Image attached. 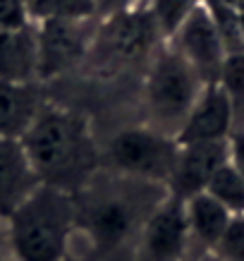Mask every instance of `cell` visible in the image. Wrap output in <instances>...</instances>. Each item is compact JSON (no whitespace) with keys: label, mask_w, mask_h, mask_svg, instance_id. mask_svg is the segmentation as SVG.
Here are the masks:
<instances>
[{"label":"cell","mask_w":244,"mask_h":261,"mask_svg":"<svg viewBox=\"0 0 244 261\" xmlns=\"http://www.w3.org/2000/svg\"><path fill=\"white\" fill-rule=\"evenodd\" d=\"M168 194L166 185L101 168L74 194L77 232L70 256L105 261L134 252L146 221Z\"/></svg>","instance_id":"6da1fadb"},{"label":"cell","mask_w":244,"mask_h":261,"mask_svg":"<svg viewBox=\"0 0 244 261\" xmlns=\"http://www.w3.org/2000/svg\"><path fill=\"white\" fill-rule=\"evenodd\" d=\"M19 142L41 185L77 194L101 170V144L79 111L46 103Z\"/></svg>","instance_id":"7a4b0ae2"},{"label":"cell","mask_w":244,"mask_h":261,"mask_svg":"<svg viewBox=\"0 0 244 261\" xmlns=\"http://www.w3.org/2000/svg\"><path fill=\"white\" fill-rule=\"evenodd\" d=\"M74 232V194L39 185L5 218L8 256L15 261H65L72 252Z\"/></svg>","instance_id":"3957f363"},{"label":"cell","mask_w":244,"mask_h":261,"mask_svg":"<svg viewBox=\"0 0 244 261\" xmlns=\"http://www.w3.org/2000/svg\"><path fill=\"white\" fill-rule=\"evenodd\" d=\"M204 87L197 70L170 43H163L144 77V125L177 139Z\"/></svg>","instance_id":"277c9868"},{"label":"cell","mask_w":244,"mask_h":261,"mask_svg":"<svg viewBox=\"0 0 244 261\" xmlns=\"http://www.w3.org/2000/svg\"><path fill=\"white\" fill-rule=\"evenodd\" d=\"M180 156V142L149 125L118 129L101 144V168L120 175L166 185L173 177Z\"/></svg>","instance_id":"5b68a950"},{"label":"cell","mask_w":244,"mask_h":261,"mask_svg":"<svg viewBox=\"0 0 244 261\" xmlns=\"http://www.w3.org/2000/svg\"><path fill=\"white\" fill-rule=\"evenodd\" d=\"M163 43L166 41L146 5V8L122 12V15L98 22L87 60L94 58L101 67H111V70L125 67V65L151 60Z\"/></svg>","instance_id":"8992f818"},{"label":"cell","mask_w":244,"mask_h":261,"mask_svg":"<svg viewBox=\"0 0 244 261\" xmlns=\"http://www.w3.org/2000/svg\"><path fill=\"white\" fill-rule=\"evenodd\" d=\"M98 19H46L36 24L39 82L63 77L87 63Z\"/></svg>","instance_id":"52a82bcc"},{"label":"cell","mask_w":244,"mask_h":261,"mask_svg":"<svg viewBox=\"0 0 244 261\" xmlns=\"http://www.w3.org/2000/svg\"><path fill=\"white\" fill-rule=\"evenodd\" d=\"M192 254L184 199L168 194L144 225L134 256L139 261H184Z\"/></svg>","instance_id":"ba28073f"},{"label":"cell","mask_w":244,"mask_h":261,"mask_svg":"<svg viewBox=\"0 0 244 261\" xmlns=\"http://www.w3.org/2000/svg\"><path fill=\"white\" fill-rule=\"evenodd\" d=\"M166 43H170L197 70L204 84H218L223 63L228 58V48L206 5H199Z\"/></svg>","instance_id":"9c48e42d"},{"label":"cell","mask_w":244,"mask_h":261,"mask_svg":"<svg viewBox=\"0 0 244 261\" xmlns=\"http://www.w3.org/2000/svg\"><path fill=\"white\" fill-rule=\"evenodd\" d=\"M230 161V139L225 142H194L180 144V156L175 163L168 192L180 199H189L206 192L211 177Z\"/></svg>","instance_id":"30bf717a"},{"label":"cell","mask_w":244,"mask_h":261,"mask_svg":"<svg viewBox=\"0 0 244 261\" xmlns=\"http://www.w3.org/2000/svg\"><path fill=\"white\" fill-rule=\"evenodd\" d=\"M232 132H235V115H232L228 96L223 94L218 84H206L189 118L182 125L177 142H225L232 137Z\"/></svg>","instance_id":"8fae6325"},{"label":"cell","mask_w":244,"mask_h":261,"mask_svg":"<svg viewBox=\"0 0 244 261\" xmlns=\"http://www.w3.org/2000/svg\"><path fill=\"white\" fill-rule=\"evenodd\" d=\"M41 182L19 139H0V218L5 221Z\"/></svg>","instance_id":"7c38bea8"},{"label":"cell","mask_w":244,"mask_h":261,"mask_svg":"<svg viewBox=\"0 0 244 261\" xmlns=\"http://www.w3.org/2000/svg\"><path fill=\"white\" fill-rule=\"evenodd\" d=\"M0 80L15 84L39 82L36 24L22 29H0Z\"/></svg>","instance_id":"4fadbf2b"},{"label":"cell","mask_w":244,"mask_h":261,"mask_svg":"<svg viewBox=\"0 0 244 261\" xmlns=\"http://www.w3.org/2000/svg\"><path fill=\"white\" fill-rule=\"evenodd\" d=\"M43 106L41 82L15 84L0 80V139H22Z\"/></svg>","instance_id":"5bb4252c"},{"label":"cell","mask_w":244,"mask_h":261,"mask_svg":"<svg viewBox=\"0 0 244 261\" xmlns=\"http://www.w3.org/2000/svg\"><path fill=\"white\" fill-rule=\"evenodd\" d=\"M184 214H187L192 249L211 256L218 240L232 221V214L206 192L184 199Z\"/></svg>","instance_id":"9a60e30c"},{"label":"cell","mask_w":244,"mask_h":261,"mask_svg":"<svg viewBox=\"0 0 244 261\" xmlns=\"http://www.w3.org/2000/svg\"><path fill=\"white\" fill-rule=\"evenodd\" d=\"M32 24L46 19H96V0H29Z\"/></svg>","instance_id":"2e32d148"},{"label":"cell","mask_w":244,"mask_h":261,"mask_svg":"<svg viewBox=\"0 0 244 261\" xmlns=\"http://www.w3.org/2000/svg\"><path fill=\"white\" fill-rule=\"evenodd\" d=\"M218 87L228 96L232 115H235V132L244 129V53H230L223 63Z\"/></svg>","instance_id":"e0dca14e"},{"label":"cell","mask_w":244,"mask_h":261,"mask_svg":"<svg viewBox=\"0 0 244 261\" xmlns=\"http://www.w3.org/2000/svg\"><path fill=\"white\" fill-rule=\"evenodd\" d=\"M206 194H211L232 216H244V177L232 168L230 161L206 185Z\"/></svg>","instance_id":"ac0fdd59"},{"label":"cell","mask_w":244,"mask_h":261,"mask_svg":"<svg viewBox=\"0 0 244 261\" xmlns=\"http://www.w3.org/2000/svg\"><path fill=\"white\" fill-rule=\"evenodd\" d=\"M199 5H204V0H149V12L163 41H170L173 34L182 27V22Z\"/></svg>","instance_id":"d6986e66"},{"label":"cell","mask_w":244,"mask_h":261,"mask_svg":"<svg viewBox=\"0 0 244 261\" xmlns=\"http://www.w3.org/2000/svg\"><path fill=\"white\" fill-rule=\"evenodd\" d=\"M211 256L215 261H244V216H232Z\"/></svg>","instance_id":"ffe728a7"},{"label":"cell","mask_w":244,"mask_h":261,"mask_svg":"<svg viewBox=\"0 0 244 261\" xmlns=\"http://www.w3.org/2000/svg\"><path fill=\"white\" fill-rule=\"evenodd\" d=\"M29 24L32 19L24 0H0V29H22Z\"/></svg>","instance_id":"44dd1931"},{"label":"cell","mask_w":244,"mask_h":261,"mask_svg":"<svg viewBox=\"0 0 244 261\" xmlns=\"http://www.w3.org/2000/svg\"><path fill=\"white\" fill-rule=\"evenodd\" d=\"M146 5H149V0H96V19L103 22V19H111L122 12L146 8Z\"/></svg>","instance_id":"7402d4cb"},{"label":"cell","mask_w":244,"mask_h":261,"mask_svg":"<svg viewBox=\"0 0 244 261\" xmlns=\"http://www.w3.org/2000/svg\"><path fill=\"white\" fill-rule=\"evenodd\" d=\"M230 163L244 177V129L232 132L230 137Z\"/></svg>","instance_id":"603a6c76"},{"label":"cell","mask_w":244,"mask_h":261,"mask_svg":"<svg viewBox=\"0 0 244 261\" xmlns=\"http://www.w3.org/2000/svg\"><path fill=\"white\" fill-rule=\"evenodd\" d=\"M8 254V238H5V221L0 218V256Z\"/></svg>","instance_id":"cb8c5ba5"},{"label":"cell","mask_w":244,"mask_h":261,"mask_svg":"<svg viewBox=\"0 0 244 261\" xmlns=\"http://www.w3.org/2000/svg\"><path fill=\"white\" fill-rule=\"evenodd\" d=\"M65 261H87V259H79V256H67Z\"/></svg>","instance_id":"d4e9b609"},{"label":"cell","mask_w":244,"mask_h":261,"mask_svg":"<svg viewBox=\"0 0 244 261\" xmlns=\"http://www.w3.org/2000/svg\"><path fill=\"white\" fill-rule=\"evenodd\" d=\"M0 261H15V259H12V256H8V254H5V256H0Z\"/></svg>","instance_id":"484cf974"},{"label":"cell","mask_w":244,"mask_h":261,"mask_svg":"<svg viewBox=\"0 0 244 261\" xmlns=\"http://www.w3.org/2000/svg\"><path fill=\"white\" fill-rule=\"evenodd\" d=\"M24 3H29V0H24Z\"/></svg>","instance_id":"4316f807"}]
</instances>
